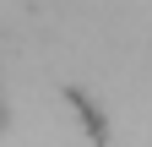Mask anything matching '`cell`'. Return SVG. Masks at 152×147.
<instances>
[{"mask_svg": "<svg viewBox=\"0 0 152 147\" xmlns=\"http://www.w3.org/2000/svg\"><path fill=\"white\" fill-rule=\"evenodd\" d=\"M0 131H6V93H0Z\"/></svg>", "mask_w": 152, "mask_h": 147, "instance_id": "obj_1", "label": "cell"}]
</instances>
